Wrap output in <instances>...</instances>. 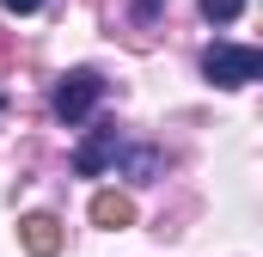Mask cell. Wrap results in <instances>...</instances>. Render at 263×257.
I'll list each match as a JSON object with an SVG mask.
<instances>
[{
    "instance_id": "cell-1",
    "label": "cell",
    "mask_w": 263,
    "mask_h": 257,
    "mask_svg": "<svg viewBox=\"0 0 263 257\" xmlns=\"http://www.w3.org/2000/svg\"><path fill=\"white\" fill-rule=\"evenodd\" d=\"M202 74H208L214 86H251V80H263V56L245 49V43H208Z\"/></svg>"
},
{
    "instance_id": "cell-2",
    "label": "cell",
    "mask_w": 263,
    "mask_h": 257,
    "mask_svg": "<svg viewBox=\"0 0 263 257\" xmlns=\"http://www.w3.org/2000/svg\"><path fill=\"white\" fill-rule=\"evenodd\" d=\"M98 98H104V80H98L92 67H73V74H62V86H55L49 104H55V117L73 128V123H86V117L98 111Z\"/></svg>"
},
{
    "instance_id": "cell-3",
    "label": "cell",
    "mask_w": 263,
    "mask_h": 257,
    "mask_svg": "<svg viewBox=\"0 0 263 257\" xmlns=\"http://www.w3.org/2000/svg\"><path fill=\"white\" fill-rule=\"evenodd\" d=\"M117 159H123V128L117 123H98L80 147H73V172H80V178H98V172L117 166Z\"/></svg>"
},
{
    "instance_id": "cell-4",
    "label": "cell",
    "mask_w": 263,
    "mask_h": 257,
    "mask_svg": "<svg viewBox=\"0 0 263 257\" xmlns=\"http://www.w3.org/2000/svg\"><path fill=\"white\" fill-rule=\"evenodd\" d=\"M18 245L31 257H55L62 251V221H55V214H25V221H18Z\"/></svg>"
},
{
    "instance_id": "cell-5",
    "label": "cell",
    "mask_w": 263,
    "mask_h": 257,
    "mask_svg": "<svg viewBox=\"0 0 263 257\" xmlns=\"http://www.w3.org/2000/svg\"><path fill=\"white\" fill-rule=\"evenodd\" d=\"M92 221L110 227V233H117V227H135V202L117 196V190H98V196H92Z\"/></svg>"
},
{
    "instance_id": "cell-6",
    "label": "cell",
    "mask_w": 263,
    "mask_h": 257,
    "mask_svg": "<svg viewBox=\"0 0 263 257\" xmlns=\"http://www.w3.org/2000/svg\"><path fill=\"white\" fill-rule=\"evenodd\" d=\"M239 12H245V0H202V19L208 25H233Z\"/></svg>"
},
{
    "instance_id": "cell-7",
    "label": "cell",
    "mask_w": 263,
    "mask_h": 257,
    "mask_svg": "<svg viewBox=\"0 0 263 257\" xmlns=\"http://www.w3.org/2000/svg\"><path fill=\"white\" fill-rule=\"evenodd\" d=\"M153 172H159V153L153 147H135L129 153V178H153Z\"/></svg>"
},
{
    "instance_id": "cell-8",
    "label": "cell",
    "mask_w": 263,
    "mask_h": 257,
    "mask_svg": "<svg viewBox=\"0 0 263 257\" xmlns=\"http://www.w3.org/2000/svg\"><path fill=\"white\" fill-rule=\"evenodd\" d=\"M0 6H6V12H18V19H25V12H37V6H43V0H0Z\"/></svg>"
},
{
    "instance_id": "cell-9",
    "label": "cell",
    "mask_w": 263,
    "mask_h": 257,
    "mask_svg": "<svg viewBox=\"0 0 263 257\" xmlns=\"http://www.w3.org/2000/svg\"><path fill=\"white\" fill-rule=\"evenodd\" d=\"M153 12H159V0H135V19H141V25H147Z\"/></svg>"
},
{
    "instance_id": "cell-10",
    "label": "cell",
    "mask_w": 263,
    "mask_h": 257,
    "mask_svg": "<svg viewBox=\"0 0 263 257\" xmlns=\"http://www.w3.org/2000/svg\"><path fill=\"white\" fill-rule=\"evenodd\" d=\"M12 62V37H6V31H0V67Z\"/></svg>"
}]
</instances>
